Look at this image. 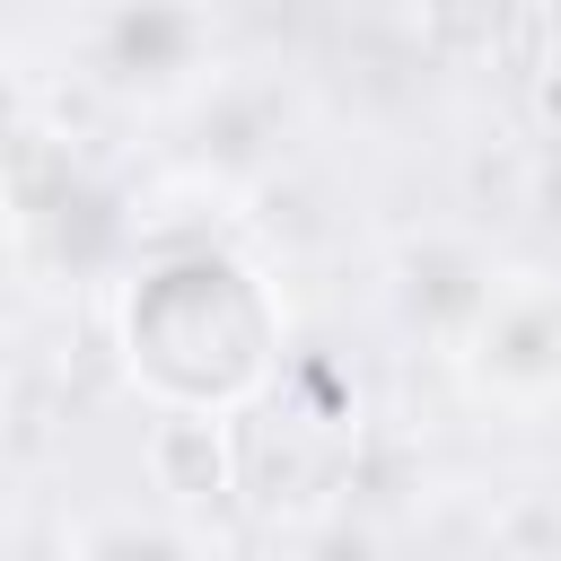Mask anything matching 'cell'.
<instances>
[{"mask_svg":"<svg viewBox=\"0 0 561 561\" xmlns=\"http://www.w3.org/2000/svg\"><path fill=\"white\" fill-rule=\"evenodd\" d=\"M210 61V18L193 0H114L88 35V70L114 96H184Z\"/></svg>","mask_w":561,"mask_h":561,"instance_id":"3","label":"cell"},{"mask_svg":"<svg viewBox=\"0 0 561 561\" xmlns=\"http://www.w3.org/2000/svg\"><path fill=\"white\" fill-rule=\"evenodd\" d=\"M70 543H79V552H202L210 535H202V526H140V517H105V526H79Z\"/></svg>","mask_w":561,"mask_h":561,"instance_id":"7","label":"cell"},{"mask_svg":"<svg viewBox=\"0 0 561 561\" xmlns=\"http://www.w3.org/2000/svg\"><path fill=\"white\" fill-rule=\"evenodd\" d=\"M412 26H421V44H430L438 61L473 70V61H491V53L508 44L517 0H412Z\"/></svg>","mask_w":561,"mask_h":561,"instance_id":"6","label":"cell"},{"mask_svg":"<svg viewBox=\"0 0 561 561\" xmlns=\"http://www.w3.org/2000/svg\"><path fill=\"white\" fill-rule=\"evenodd\" d=\"M123 359L158 403L237 412L280 359V307L228 245H158L123 289Z\"/></svg>","mask_w":561,"mask_h":561,"instance_id":"1","label":"cell"},{"mask_svg":"<svg viewBox=\"0 0 561 561\" xmlns=\"http://www.w3.org/2000/svg\"><path fill=\"white\" fill-rule=\"evenodd\" d=\"M9 140H18V88L0 79V149H9Z\"/></svg>","mask_w":561,"mask_h":561,"instance_id":"8","label":"cell"},{"mask_svg":"<svg viewBox=\"0 0 561 561\" xmlns=\"http://www.w3.org/2000/svg\"><path fill=\"white\" fill-rule=\"evenodd\" d=\"M482 289H491V263L465 245V237H412L403 254H394V307L430 333V342H456L465 324H473V307H482Z\"/></svg>","mask_w":561,"mask_h":561,"instance_id":"5","label":"cell"},{"mask_svg":"<svg viewBox=\"0 0 561 561\" xmlns=\"http://www.w3.org/2000/svg\"><path fill=\"white\" fill-rule=\"evenodd\" d=\"M0 333H9V280H0Z\"/></svg>","mask_w":561,"mask_h":561,"instance_id":"9","label":"cell"},{"mask_svg":"<svg viewBox=\"0 0 561 561\" xmlns=\"http://www.w3.org/2000/svg\"><path fill=\"white\" fill-rule=\"evenodd\" d=\"M0 526H9V508H0Z\"/></svg>","mask_w":561,"mask_h":561,"instance_id":"10","label":"cell"},{"mask_svg":"<svg viewBox=\"0 0 561 561\" xmlns=\"http://www.w3.org/2000/svg\"><path fill=\"white\" fill-rule=\"evenodd\" d=\"M456 359H465L473 394H491L508 412L561 403V280L552 272H491L473 324L456 333Z\"/></svg>","mask_w":561,"mask_h":561,"instance_id":"2","label":"cell"},{"mask_svg":"<svg viewBox=\"0 0 561 561\" xmlns=\"http://www.w3.org/2000/svg\"><path fill=\"white\" fill-rule=\"evenodd\" d=\"M149 482H158L175 508L228 500V491H237L228 412H210V403H158V421H149Z\"/></svg>","mask_w":561,"mask_h":561,"instance_id":"4","label":"cell"}]
</instances>
